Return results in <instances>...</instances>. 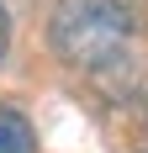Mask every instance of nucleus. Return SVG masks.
I'll return each mask as SVG.
<instances>
[{
  "label": "nucleus",
  "mask_w": 148,
  "mask_h": 153,
  "mask_svg": "<svg viewBox=\"0 0 148 153\" xmlns=\"http://www.w3.org/2000/svg\"><path fill=\"white\" fill-rule=\"evenodd\" d=\"M5 48H11V16H5V5H0V58H5Z\"/></svg>",
  "instance_id": "7ed1b4c3"
},
{
  "label": "nucleus",
  "mask_w": 148,
  "mask_h": 153,
  "mask_svg": "<svg viewBox=\"0 0 148 153\" xmlns=\"http://www.w3.org/2000/svg\"><path fill=\"white\" fill-rule=\"evenodd\" d=\"M37 137H32V122L16 106H0V153H32Z\"/></svg>",
  "instance_id": "f03ea898"
},
{
  "label": "nucleus",
  "mask_w": 148,
  "mask_h": 153,
  "mask_svg": "<svg viewBox=\"0 0 148 153\" xmlns=\"http://www.w3.org/2000/svg\"><path fill=\"white\" fill-rule=\"evenodd\" d=\"M48 42L69 69H106L132 42V16L122 0H58Z\"/></svg>",
  "instance_id": "f257e3e1"
}]
</instances>
